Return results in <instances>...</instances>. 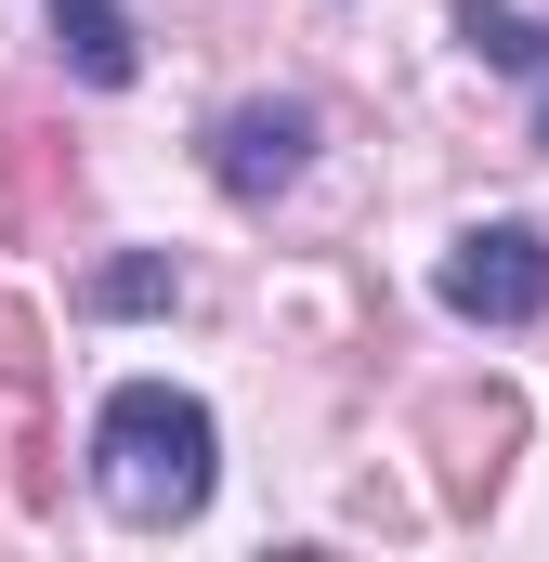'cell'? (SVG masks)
<instances>
[{"label": "cell", "mask_w": 549, "mask_h": 562, "mask_svg": "<svg viewBox=\"0 0 549 562\" xmlns=\"http://www.w3.org/2000/svg\"><path fill=\"white\" fill-rule=\"evenodd\" d=\"M210 471H223V431H210L197 393H170V380L105 393V419H92V497H105L132 537L197 524V510H210Z\"/></svg>", "instance_id": "cell-1"}, {"label": "cell", "mask_w": 549, "mask_h": 562, "mask_svg": "<svg viewBox=\"0 0 549 562\" xmlns=\"http://www.w3.org/2000/svg\"><path fill=\"white\" fill-rule=\"evenodd\" d=\"M432 288H445V314H471V327H537L549 314V236L537 223H471Z\"/></svg>", "instance_id": "cell-2"}, {"label": "cell", "mask_w": 549, "mask_h": 562, "mask_svg": "<svg viewBox=\"0 0 549 562\" xmlns=\"http://www.w3.org/2000/svg\"><path fill=\"white\" fill-rule=\"evenodd\" d=\"M314 132H327V119H314L301 92H249V105L210 119V183H223L236 210H262V196H288V183L314 170Z\"/></svg>", "instance_id": "cell-3"}, {"label": "cell", "mask_w": 549, "mask_h": 562, "mask_svg": "<svg viewBox=\"0 0 549 562\" xmlns=\"http://www.w3.org/2000/svg\"><path fill=\"white\" fill-rule=\"evenodd\" d=\"M511 445H524V406H511V393H445V406H432L445 510H484V497L511 484Z\"/></svg>", "instance_id": "cell-4"}, {"label": "cell", "mask_w": 549, "mask_h": 562, "mask_svg": "<svg viewBox=\"0 0 549 562\" xmlns=\"http://www.w3.org/2000/svg\"><path fill=\"white\" fill-rule=\"evenodd\" d=\"M0 210H13L26 236H53V223L79 210V157L40 132V119H0Z\"/></svg>", "instance_id": "cell-5"}, {"label": "cell", "mask_w": 549, "mask_h": 562, "mask_svg": "<svg viewBox=\"0 0 549 562\" xmlns=\"http://www.w3.org/2000/svg\"><path fill=\"white\" fill-rule=\"evenodd\" d=\"M53 40H66V66L92 79V92H119L144 66V40H132V0H53Z\"/></svg>", "instance_id": "cell-6"}, {"label": "cell", "mask_w": 549, "mask_h": 562, "mask_svg": "<svg viewBox=\"0 0 549 562\" xmlns=\"http://www.w3.org/2000/svg\"><path fill=\"white\" fill-rule=\"evenodd\" d=\"M458 40H471L484 66L537 79V144H549V26H537V13H511V0H458Z\"/></svg>", "instance_id": "cell-7"}, {"label": "cell", "mask_w": 549, "mask_h": 562, "mask_svg": "<svg viewBox=\"0 0 549 562\" xmlns=\"http://www.w3.org/2000/svg\"><path fill=\"white\" fill-rule=\"evenodd\" d=\"M0 484H13V510H53V431H40V380H0Z\"/></svg>", "instance_id": "cell-8"}, {"label": "cell", "mask_w": 549, "mask_h": 562, "mask_svg": "<svg viewBox=\"0 0 549 562\" xmlns=\"http://www.w3.org/2000/svg\"><path fill=\"white\" fill-rule=\"evenodd\" d=\"M92 314H170L183 301V276H170V249H132V262H92V288H79Z\"/></svg>", "instance_id": "cell-9"}, {"label": "cell", "mask_w": 549, "mask_h": 562, "mask_svg": "<svg viewBox=\"0 0 549 562\" xmlns=\"http://www.w3.org/2000/svg\"><path fill=\"white\" fill-rule=\"evenodd\" d=\"M0 380H40V327H26L13 301H0Z\"/></svg>", "instance_id": "cell-10"}]
</instances>
